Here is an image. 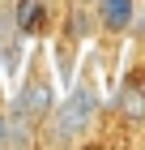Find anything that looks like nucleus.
Instances as JSON below:
<instances>
[{"label": "nucleus", "instance_id": "f257e3e1", "mask_svg": "<svg viewBox=\"0 0 145 150\" xmlns=\"http://www.w3.org/2000/svg\"><path fill=\"white\" fill-rule=\"evenodd\" d=\"M94 112H98V94H94V86H73V94L56 107V137H60V142L81 137V133L90 129V120H94Z\"/></svg>", "mask_w": 145, "mask_h": 150}, {"label": "nucleus", "instance_id": "20e7f679", "mask_svg": "<svg viewBox=\"0 0 145 150\" xmlns=\"http://www.w3.org/2000/svg\"><path fill=\"white\" fill-rule=\"evenodd\" d=\"M0 146H9V116L0 112Z\"/></svg>", "mask_w": 145, "mask_h": 150}, {"label": "nucleus", "instance_id": "7ed1b4c3", "mask_svg": "<svg viewBox=\"0 0 145 150\" xmlns=\"http://www.w3.org/2000/svg\"><path fill=\"white\" fill-rule=\"evenodd\" d=\"M132 13H137V0H98L102 30H111V35H128V26H132Z\"/></svg>", "mask_w": 145, "mask_h": 150}, {"label": "nucleus", "instance_id": "f03ea898", "mask_svg": "<svg viewBox=\"0 0 145 150\" xmlns=\"http://www.w3.org/2000/svg\"><path fill=\"white\" fill-rule=\"evenodd\" d=\"M51 86H47L43 77H30L17 90V99H13V116H22V120H30V125H39V120H47V112H51Z\"/></svg>", "mask_w": 145, "mask_h": 150}]
</instances>
